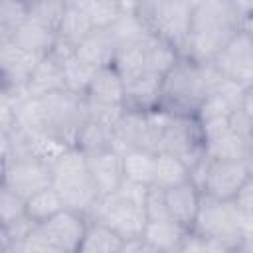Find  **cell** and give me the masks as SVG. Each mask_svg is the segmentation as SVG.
<instances>
[{"label":"cell","instance_id":"cell-32","mask_svg":"<svg viewBox=\"0 0 253 253\" xmlns=\"http://www.w3.org/2000/svg\"><path fill=\"white\" fill-rule=\"evenodd\" d=\"M83 6L87 10L95 30H107L123 16L117 0H87Z\"/></svg>","mask_w":253,"mask_h":253},{"label":"cell","instance_id":"cell-12","mask_svg":"<svg viewBox=\"0 0 253 253\" xmlns=\"http://www.w3.org/2000/svg\"><path fill=\"white\" fill-rule=\"evenodd\" d=\"M51 182H53L51 164L43 160H38L34 156H24V158H14L4 162L2 184L26 200L32 194L51 186Z\"/></svg>","mask_w":253,"mask_h":253},{"label":"cell","instance_id":"cell-16","mask_svg":"<svg viewBox=\"0 0 253 253\" xmlns=\"http://www.w3.org/2000/svg\"><path fill=\"white\" fill-rule=\"evenodd\" d=\"M164 198H166V208L168 213L174 221L182 223L184 227L192 229L200 204H202V190L200 186L190 178L182 184H176L168 190H164Z\"/></svg>","mask_w":253,"mask_h":253},{"label":"cell","instance_id":"cell-4","mask_svg":"<svg viewBox=\"0 0 253 253\" xmlns=\"http://www.w3.org/2000/svg\"><path fill=\"white\" fill-rule=\"evenodd\" d=\"M89 217L63 208L49 219L34 223L20 245V253H79Z\"/></svg>","mask_w":253,"mask_h":253},{"label":"cell","instance_id":"cell-14","mask_svg":"<svg viewBox=\"0 0 253 253\" xmlns=\"http://www.w3.org/2000/svg\"><path fill=\"white\" fill-rule=\"evenodd\" d=\"M43 55L24 49L10 40H0V67H2V89L26 87L34 69Z\"/></svg>","mask_w":253,"mask_h":253},{"label":"cell","instance_id":"cell-11","mask_svg":"<svg viewBox=\"0 0 253 253\" xmlns=\"http://www.w3.org/2000/svg\"><path fill=\"white\" fill-rule=\"evenodd\" d=\"M51 119V128L71 146H75L77 134L87 119V103L85 95L73 93L69 89H61L49 95H43Z\"/></svg>","mask_w":253,"mask_h":253},{"label":"cell","instance_id":"cell-15","mask_svg":"<svg viewBox=\"0 0 253 253\" xmlns=\"http://www.w3.org/2000/svg\"><path fill=\"white\" fill-rule=\"evenodd\" d=\"M87 162H89L91 176H93L95 186L101 196L113 194L119 190L121 182L125 180L121 150H117L115 146H109V148L87 152Z\"/></svg>","mask_w":253,"mask_h":253},{"label":"cell","instance_id":"cell-25","mask_svg":"<svg viewBox=\"0 0 253 253\" xmlns=\"http://www.w3.org/2000/svg\"><path fill=\"white\" fill-rule=\"evenodd\" d=\"M93 30L95 28H93V22H91L85 6L83 4H67L61 24L57 28V38L67 42L69 45L77 47Z\"/></svg>","mask_w":253,"mask_h":253},{"label":"cell","instance_id":"cell-28","mask_svg":"<svg viewBox=\"0 0 253 253\" xmlns=\"http://www.w3.org/2000/svg\"><path fill=\"white\" fill-rule=\"evenodd\" d=\"M63 208H65L63 198H61V194L57 192V188L53 184L36 192V194H32L26 200V215L34 223H42V221L49 219L51 215H55Z\"/></svg>","mask_w":253,"mask_h":253},{"label":"cell","instance_id":"cell-21","mask_svg":"<svg viewBox=\"0 0 253 253\" xmlns=\"http://www.w3.org/2000/svg\"><path fill=\"white\" fill-rule=\"evenodd\" d=\"M190 229L172 217L166 219H148L144 227V241L152 247V251H180L182 241Z\"/></svg>","mask_w":253,"mask_h":253},{"label":"cell","instance_id":"cell-38","mask_svg":"<svg viewBox=\"0 0 253 253\" xmlns=\"http://www.w3.org/2000/svg\"><path fill=\"white\" fill-rule=\"evenodd\" d=\"M237 249H241V251H253V237H245V239H241L239 245H237Z\"/></svg>","mask_w":253,"mask_h":253},{"label":"cell","instance_id":"cell-36","mask_svg":"<svg viewBox=\"0 0 253 253\" xmlns=\"http://www.w3.org/2000/svg\"><path fill=\"white\" fill-rule=\"evenodd\" d=\"M123 16H138V6L140 0H117Z\"/></svg>","mask_w":253,"mask_h":253},{"label":"cell","instance_id":"cell-10","mask_svg":"<svg viewBox=\"0 0 253 253\" xmlns=\"http://www.w3.org/2000/svg\"><path fill=\"white\" fill-rule=\"evenodd\" d=\"M192 8L194 4L190 0H158L142 22L150 28L152 34L164 38L182 53L190 32Z\"/></svg>","mask_w":253,"mask_h":253},{"label":"cell","instance_id":"cell-37","mask_svg":"<svg viewBox=\"0 0 253 253\" xmlns=\"http://www.w3.org/2000/svg\"><path fill=\"white\" fill-rule=\"evenodd\" d=\"M243 111L249 115V119L253 121V87L251 89H245V95H243Z\"/></svg>","mask_w":253,"mask_h":253},{"label":"cell","instance_id":"cell-1","mask_svg":"<svg viewBox=\"0 0 253 253\" xmlns=\"http://www.w3.org/2000/svg\"><path fill=\"white\" fill-rule=\"evenodd\" d=\"M243 26L245 18L233 0H198L180 55L210 63Z\"/></svg>","mask_w":253,"mask_h":253},{"label":"cell","instance_id":"cell-30","mask_svg":"<svg viewBox=\"0 0 253 253\" xmlns=\"http://www.w3.org/2000/svg\"><path fill=\"white\" fill-rule=\"evenodd\" d=\"M95 67H91L89 63L81 61L75 53L69 55L67 59H63V73H65V85L69 91L85 95L89 89V83L95 75Z\"/></svg>","mask_w":253,"mask_h":253},{"label":"cell","instance_id":"cell-3","mask_svg":"<svg viewBox=\"0 0 253 253\" xmlns=\"http://www.w3.org/2000/svg\"><path fill=\"white\" fill-rule=\"evenodd\" d=\"M51 174H53L51 184L61 194L65 208L75 210L89 217L101 194L91 176L87 152L81 150L79 146H69L51 164Z\"/></svg>","mask_w":253,"mask_h":253},{"label":"cell","instance_id":"cell-29","mask_svg":"<svg viewBox=\"0 0 253 253\" xmlns=\"http://www.w3.org/2000/svg\"><path fill=\"white\" fill-rule=\"evenodd\" d=\"M115 142V130L111 126H105L93 119H85L75 146H79L85 152H93V150H101V148H109Z\"/></svg>","mask_w":253,"mask_h":253},{"label":"cell","instance_id":"cell-23","mask_svg":"<svg viewBox=\"0 0 253 253\" xmlns=\"http://www.w3.org/2000/svg\"><path fill=\"white\" fill-rule=\"evenodd\" d=\"M0 40H10L14 42L16 45L24 47V49H30V51H36V53H49L51 47L55 45L57 42V32L34 22V20H26L20 28H16L8 38H0Z\"/></svg>","mask_w":253,"mask_h":253},{"label":"cell","instance_id":"cell-8","mask_svg":"<svg viewBox=\"0 0 253 253\" xmlns=\"http://www.w3.org/2000/svg\"><path fill=\"white\" fill-rule=\"evenodd\" d=\"M160 150H166V152L176 154L192 170L206 156L202 125H200L198 117H194V115L168 113V119H166L164 130H162Z\"/></svg>","mask_w":253,"mask_h":253},{"label":"cell","instance_id":"cell-24","mask_svg":"<svg viewBox=\"0 0 253 253\" xmlns=\"http://www.w3.org/2000/svg\"><path fill=\"white\" fill-rule=\"evenodd\" d=\"M123 245H125V239L115 229L89 217L79 253H121Z\"/></svg>","mask_w":253,"mask_h":253},{"label":"cell","instance_id":"cell-40","mask_svg":"<svg viewBox=\"0 0 253 253\" xmlns=\"http://www.w3.org/2000/svg\"><path fill=\"white\" fill-rule=\"evenodd\" d=\"M251 162H253V136H251Z\"/></svg>","mask_w":253,"mask_h":253},{"label":"cell","instance_id":"cell-6","mask_svg":"<svg viewBox=\"0 0 253 253\" xmlns=\"http://www.w3.org/2000/svg\"><path fill=\"white\" fill-rule=\"evenodd\" d=\"M192 229L208 239L227 245L231 251L237 249L241 237H239V210L235 202L202 194V204Z\"/></svg>","mask_w":253,"mask_h":253},{"label":"cell","instance_id":"cell-20","mask_svg":"<svg viewBox=\"0 0 253 253\" xmlns=\"http://www.w3.org/2000/svg\"><path fill=\"white\" fill-rule=\"evenodd\" d=\"M115 51H117V40H115L111 28H107V30H93L75 47V55L81 61H85L91 67H95V69L111 65L113 59H115Z\"/></svg>","mask_w":253,"mask_h":253},{"label":"cell","instance_id":"cell-17","mask_svg":"<svg viewBox=\"0 0 253 253\" xmlns=\"http://www.w3.org/2000/svg\"><path fill=\"white\" fill-rule=\"evenodd\" d=\"M89 101L105 103V105H125L126 99V83L123 75L117 71V67L105 65L99 67L89 83V89L85 93Z\"/></svg>","mask_w":253,"mask_h":253},{"label":"cell","instance_id":"cell-22","mask_svg":"<svg viewBox=\"0 0 253 253\" xmlns=\"http://www.w3.org/2000/svg\"><path fill=\"white\" fill-rule=\"evenodd\" d=\"M146 38L117 43L113 65L123 75L125 83H128V81L136 79L138 75H142L144 71H148L146 69Z\"/></svg>","mask_w":253,"mask_h":253},{"label":"cell","instance_id":"cell-19","mask_svg":"<svg viewBox=\"0 0 253 253\" xmlns=\"http://www.w3.org/2000/svg\"><path fill=\"white\" fill-rule=\"evenodd\" d=\"M162 79L154 71H144L136 79L126 83V99L125 107L134 111H152L160 107V93H162Z\"/></svg>","mask_w":253,"mask_h":253},{"label":"cell","instance_id":"cell-35","mask_svg":"<svg viewBox=\"0 0 253 253\" xmlns=\"http://www.w3.org/2000/svg\"><path fill=\"white\" fill-rule=\"evenodd\" d=\"M233 202H235V206H237L239 211L253 213V172L245 180V184L241 186V190L237 192V196L233 198Z\"/></svg>","mask_w":253,"mask_h":253},{"label":"cell","instance_id":"cell-5","mask_svg":"<svg viewBox=\"0 0 253 253\" xmlns=\"http://www.w3.org/2000/svg\"><path fill=\"white\" fill-rule=\"evenodd\" d=\"M253 172V162L245 158H211L204 156L192 168V180L202 194L219 200H233Z\"/></svg>","mask_w":253,"mask_h":253},{"label":"cell","instance_id":"cell-26","mask_svg":"<svg viewBox=\"0 0 253 253\" xmlns=\"http://www.w3.org/2000/svg\"><path fill=\"white\" fill-rule=\"evenodd\" d=\"M190 178H192V170L182 158H178L176 154L166 152V150L156 152L154 184L152 186L168 190V188H172L176 184H182V182H186Z\"/></svg>","mask_w":253,"mask_h":253},{"label":"cell","instance_id":"cell-7","mask_svg":"<svg viewBox=\"0 0 253 253\" xmlns=\"http://www.w3.org/2000/svg\"><path fill=\"white\" fill-rule=\"evenodd\" d=\"M89 217L109 225L125 241L126 239H134V237H142L144 227L148 223L144 206L126 200L119 192L99 196V200L93 206Z\"/></svg>","mask_w":253,"mask_h":253},{"label":"cell","instance_id":"cell-33","mask_svg":"<svg viewBox=\"0 0 253 253\" xmlns=\"http://www.w3.org/2000/svg\"><path fill=\"white\" fill-rule=\"evenodd\" d=\"M26 215V198L2 184L0 188V223H10Z\"/></svg>","mask_w":253,"mask_h":253},{"label":"cell","instance_id":"cell-39","mask_svg":"<svg viewBox=\"0 0 253 253\" xmlns=\"http://www.w3.org/2000/svg\"><path fill=\"white\" fill-rule=\"evenodd\" d=\"M87 0H67V4H85Z\"/></svg>","mask_w":253,"mask_h":253},{"label":"cell","instance_id":"cell-31","mask_svg":"<svg viewBox=\"0 0 253 253\" xmlns=\"http://www.w3.org/2000/svg\"><path fill=\"white\" fill-rule=\"evenodd\" d=\"M30 18V0H0V38H8Z\"/></svg>","mask_w":253,"mask_h":253},{"label":"cell","instance_id":"cell-18","mask_svg":"<svg viewBox=\"0 0 253 253\" xmlns=\"http://www.w3.org/2000/svg\"><path fill=\"white\" fill-rule=\"evenodd\" d=\"M26 87H28V93L34 97H43V95L67 89L65 73H63V61L57 55H53L51 51L45 53L40 59L38 67L34 69Z\"/></svg>","mask_w":253,"mask_h":253},{"label":"cell","instance_id":"cell-27","mask_svg":"<svg viewBox=\"0 0 253 253\" xmlns=\"http://www.w3.org/2000/svg\"><path fill=\"white\" fill-rule=\"evenodd\" d=\"M154 166L156 152L146 148H128L123 152V170L125 178L152 186L154 184Z\"/></svg>","mask_w":253,"mask_h":253},{"label":"cell","instance_id":"cell-13","mask_svg":"<svg viewBox=\"0 0 253 253\" xmlns=\"http://www.w3.org/2000/svg\"><path fill=\"white\" fill-rule=\"evenodd\" d=\"M206 154L211 158H245L251 160V142L237 134L229 125V117L200 121Z\"/></svg>","mask_w":253,"mask_h":253},{"label":"cell","instance_id":"cell-9","mask_svg":"<svg viewBox=\"0 0 253 253\" xmlns=\"http://www.w3.org/2000/svg\"><path fill=\"white\" fill-rule=\"evenodd\" d=\"M211 65L243 89L253 87V30L243 26L211 59Z\"/></svg>","mask_w":253,"mask_h":253},{"label":"cell","instance_id":"cell-2","mask_svg":"<svg viewBox=\"0 0 253 253\" xmlns=\"http://www.w3.org/2000/svg\"><path fill=\"white\" fill-rule=\"evenodd\" d=\"M219 71L210 63H202L180 55L162 79L160 109L176 115H198L204 99L211 93Z\"/></svg>","mask_w":253,"mask_h":253},{"label":"cell","instance_id":"cell-34","mask_svg":"<svg viewBox=\"0 0 253 253\" xmlns=\"http://www.w3.org/2000/svg\"><path fill=\"white\" fill-rule=\"evenodd\" d=\"M144 211H146L148 219H166V217H170L162 188H158V186H150L148 188L146 202H144Z\"/></svg>","mask_w":253,"mask_h":253}]
</instances>
